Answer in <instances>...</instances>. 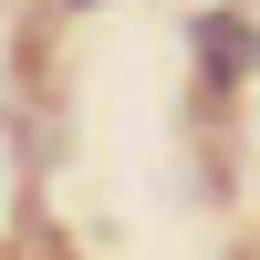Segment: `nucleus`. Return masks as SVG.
Here are the masks:
<instances>
[{
  "mask_svg": "<svg viewBox=\"0 0 260 260\" xmlns=\"http://www.w3.org/2000/svg\"><path fill=\"white\" fill-rule=\"evenodd\" d=\"M73 11H83V0H73Z\"/></svg>",
  "mask_w": 260,
  "mask_h": 260,
  "instance_id": "f03ea898",
  "label": "nucleus"
},
{
  "mask_svg": "<svg viewBox=\"0 0 260 260\" xmlns=\"http://www.w3.org/2000/svg\"><path fill=\"white\" fill-rule=\"evenodd\" d=\"M198 52L219 62V73H250V62H260V42H250V31H240L229 11H208V31H198Z\"/></svg>",
  "mask_w": 260,
  "mask_h": 260,
  "instance_id": "f257e3e1",
  "label": "nucleus"
}]
</instances>
